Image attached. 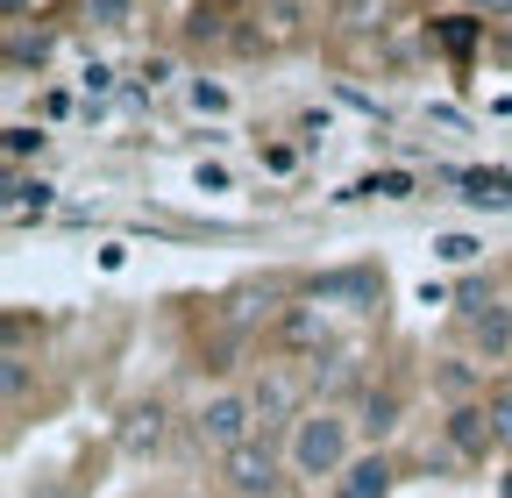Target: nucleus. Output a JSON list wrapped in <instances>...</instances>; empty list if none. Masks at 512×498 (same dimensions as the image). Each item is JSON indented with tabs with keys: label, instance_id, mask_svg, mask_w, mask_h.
Masks as SVG:
<instances>
[{
	"label": "nucleus",
	"instance_id": "nucleus-14",
	"mask_svg": "<svg viewBox=\"0 0 512 498\" xmlns=\"http://www.w3.org/2000/svg\"><path fill=\"white\" fill-rule=\"evenodd\" d=\"M8 57H15V72H29V65H43V57H50V36H43V29L29 36V29L15 22V29H8Z\"/></svg>",
	"mask_w": 512,
	"mask_h": 498
},
{
	"label": "nucleus",
	"instance_id": "nucleus-3",
	"mask_svg": "<svg viewBox=\"0 0 512 498\" xmlns=\"http://www.w3.org/2000/svg\"><path fill=\"white\" fill-rule=\"evenodd\" d=\"M242 392H249L256 427H264V434H292V420L313 406V378H306L299 363H256Z\"/></svg>",
	"mask_w": 512,
	"mask_h": 498
},
{
	"label": "nucleus",
	"instance_id": "nucleus-16",
	"mask_svg": "<svg viewBox=\"0 0 512 498\" xmlns=\"http://www.w3.org/2000/svg\"><path fill=\"white\" fill-rule=\"evenodd\" d=\"M29 207H36V214H43V207H50V185H43V178H36V185H29V178H15V185H8V214H15V221H22V214H29Z\"/></svg>",
	"mask_w": 512,
	"mask_h": 498
},
{
	"label": "nucleus",
	"instance_id": "nucleus-13",
	"mask_svg": "<svg viewBox=\"0 0 512 498\" xmlns=\"http://www.w3.org/2000/svg\"><path fill=\"white\" fill-rule=\"evenodd\" d=\"M484 413H491V442H498V456L512 463V385H491V392H484Z\"/></svg>",
	"mask_w": 512,
	"mask_h": 498
},
{
	"label": "nucleus",
	"instance_id": "nucleus-4",
	"mask_svg": "<svg viewBox=\"0 0 512 498\" xmlns=\"http://www.w3.org/2000/svg\"><path fill=\"white\" fill-rule=\"evenodd\" d=\"M214 477H221V491H228V498H278V491H285V477H292V463H285V442L256 434V442H242V449L214 456Z\"/></svg>",
	"mask_w": 512,
	"mask_h": 498
},
{
	"label": "nucleus",
	"instance_id": "nucleus-17",
	"mask_svg": "<svg viewBox=\"0 0 512 498\" xmlns=\"http://www.w3.org/2000/svg\"><path fill=\"white\" fill-rule=\"evenodd\" d=\"M256 22H271V43L299 36V8H292V0H264V15H256Z\"/></svg>",
	"mask_w": 512,
	"mask_h": 498
},
{
	"label": "nucleus",
	"instance_id": "nucleus-2",
	"mask_svg": "<svg viewBox=\"0 0 512 498\" xmlns=\"http://www.w3.org/2000/svg\"><path fill=\"white\" fill-rule=\"evenodd\" d=\"M185 434H192V449H200V456H228V449L256 442L264 427H256V406H249V392H242V385H228V392H207L200 406H192Z\"/></svg>",
	"mask_w": 512,
	"mask_h": 498
},
{
	"label": "nucleus",
	"instance_id": "nucleus-19",
	"mask_svg": "<svg viewBox=\"0 0 512 498\" xmlns=\"http://www.w3.org/2000/svg\"><path fill=\"white\" fill-rule=\"evenodd\" d=\"M463 8H470L477 22H505V15H512V0H463Z\"/></svg>",
	"mask_w": 512,
	"mask_h": 498
},
{
	"label": "nucleus",
	"instance_id": "nucleus-6",
	"mask_svg": "<svg viewBox=\"0 0 512 498\" xmlns=\"http://www.w3.org/2000/svg\"><path fill=\"white\" fill-rule=\"evenodd\" d=\"M399 456L392 449H356L342 477H328V498H392L399 491Z\"/></svg>",
	"mask_w": 512,
	"mask_h": 498
},
{
	"label": "nucleus",
	"instance_id": "nucleus-8",
	"mask_svg": "<svg viewBox=\"0 0 512 498\" xmlns=\"http://www.w3.org/2000/svg\"><path fill=\"white\" fill-rule=\"evenodd\" d=\"M441 434H448V449H456V456H470V463L498 449V442H491V413H484V399H463V406H448Z\"/></svg>",
	"mask_w": 512,
	"mask_h": 498
},
{
	"label": "nucleus",
	"instance_id": "nucleus-15",
	"mask_svg": "<svg viewBox=\"0 0 512 498\" xmlns=\"http://www.w3.org/2000/svg\"><path fill=\"white\" fill-rule=\"evenodd\" d=\"M79 8H86L93 29H128L136 22V0H79Z\"/></svg>",
	"mask_w": 512,
	"mask_h": 498
},
{
	"label": "nucleus",
	"instance_id": "nucleus-5",
	"mask_svg": "<svg viewBox=\"0 0 512 498\" xmlns=\"http://www.w3.org/2000/svg\"><path fill=\"white\" fill-rule=\"evenodd\" d=\"M456 321H463V342H470L477 356L498 363V356L512 349V306H505V299H491V292H463Z\"/></svg>",
	"mask_w": 512,
	"mask_h": 498
},
{
	"label": "nucleus",
	"instance_id": "nucleus-7",
	"mask_svg": "<svg viewBox=\"0 0 512 498\" xmlns=\"http://www.w3.org/2000/svg\"><path fill=\"white\" fill-rule=\"evenodd\" d=\"M164 434H171V413H164L157 399H143V406H128V413H121L114 449H121L128 463H143V456H157V449H164Z\"/></svg>",
	"mask_w": 512,
	"mask_h": 498
},
{
	"label": "nucleus",
	"instance_id": "nucleus-12",
	"mask_svg": "<svg viewBox=\"0 0 512 498\" xmlns=\"http://www.w3.org/2000/svg\"><path fill=\"white\" fill-rule=\"evenodd\" d=\"M434 385H441V399H448V406H463V399H484V392H491V385L477 378V370H470L463 356H441V370H434Z\"/></svg>",
	"mask_w": 512,
	"mask_h": 498
},
{
	"label": "nucleus",
	"instance_id": "nucleus-18",
	"mask_svg": "<svg viewBox=\"0 0 512 498\" xmlns=\"http://www.w3.org/2000/svg\"><path fill=\"white\" fill-rule=\"evenodd\" d=\"M434 249H441V257H448V264H470V257H477V242H470V235H441Z\"/></svg>",
	"mask_w": 512,
	"mask_h": 498
},
{
	"label": "nucleus",
	"instance_id": "nucleus-20",
	"mask_svg": "<svg viewBox=\"0 0 512 498\" xmlns=\"http://www.w3.org/2000/svg\"><path fill=\"white\" fill-rule=\"evenodd\" d=\"M29 143H43L36 129H8V157H29Z\"/></svg>",
	"mask_w": 512,
	"mask_h": 498
},
{
	"label": "nucleus",
	"instance_id": "nucleus-10",
	"mask_svg": "<svg viewBox=\"0 0 512 498\" xmlns=\"http://www.w3.org/2000/svg\"><path fill=\"white\" fill-rule=\"evenodd\" d=\"M456 185H463L470 207H512V171H498V164H477V171H463Z\"/></svg>",
	"mask_w": 512,
	"mask_h": 498
},
{
	"label": "nucleus",
	"instance_id": "nucleus-21",
	"mask_svg": "<svg viewBox=\"0 0 512 498\" xmlns=\"http://www.w3.org/2000/svg\"><path fill=\"white\" fill-rule=\"evenodd\" d=\"M0 15H8V29H15V22H29V0H0Z\"/></svg>",
	"mask_w": 512,
	"mask_h": 498
},
{
	"label": "nucleus",
	"instance_id": "nucleus-9",
	"mask_svg": "<svg viewBox=\"0 0 512 498\" xmlns=\"http://www.w3.org/2000/svg\"><path fill=\"white\" fill-rule=\"evenodd\" d=\"M278 342L292 349V356H328L335 349V328H328V314H320V306H292V314L278 321Z\"/></svg>",
	"mask_w": 512,
	"mask_h": 498
},
{
	"label": "nucleus",
	"instance_id": "nucleus-1",
	"mask_svg": "<svg viewBox=\"0 0 512 498\" xmlns=\"http://www.w3.org/2000/svg\"><path fill=\"white\" fill-rule=\"evenodd\" d=\"M356 413L349 406H306L299 420H292V434H285V463H292V477H306V484H320V477H342L349 470V456H356Z\"/></svg>",
	"mask_w": 512,
	"mask_h": 498
},
{
	"label": "nucleus",
	"instance_id": "nucleus-11",
	"mask_svg": "<svg viewBox=\"0 0 512 498\" xmlns=\"http://www.w3.org/2000/svg\"><path fill=\"white\" fill-rule=\"evenodd\" d=\"M356 427L370 434V449H384V434H392L399 427V392H363V406H356Z\"/></svg>",
	"mask_w": 512,
	"mask_h": 498
},
{
	"label": "nucleus",
	"instance_id": "nucleus-23",
	"mask_svg": "<svg viewBox=\"0 0 512 498\" xmlns=\"http://www.w3.org/2000/svg\"><path fill=\"white\" fill-rule=\"evenodd\" d=\"M164 498H200V491H164Z\"/></svg>",
	"mask_w": 512,
	"mask_h": 498
},
{
	"label": "nucleus",
	"instance_id": "nucleus-22",
	"mask_svg": "<svg viewBox=\"0 0 512 498\" xmlns=\"http://www.w3.org/2000/svg\"><path fill=\"white\" fill-rule=\"evenodd\" d=\"M498 498H512V463H505V470H498Z\"/></svg>",
	"mask_w": 512,
	"mask_h": 498
}]
</instances>
